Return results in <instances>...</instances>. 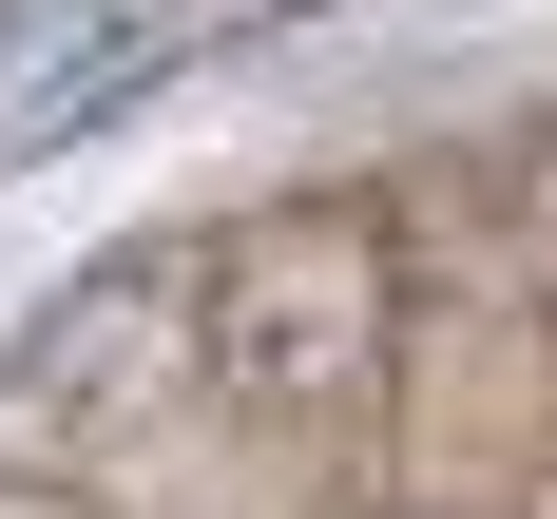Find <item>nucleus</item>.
I'll return each instance as SVG.
<instances>
[{"label":"nucleus","instance_id":"nucleus-1","mask_svg":"<svg viewBox=\"0 0 557 519\" xmlns=\"http://www.w3.org/2000/svg\"><path fill=\"white\" fill-rule=\"evenodd\" d=\"M366 346H385V250H366V212H250L212 250V366L270 404V423L346 404Z\"/></svg>","mask_w":557,"mask_h":519}]
</instances>
